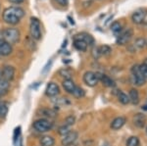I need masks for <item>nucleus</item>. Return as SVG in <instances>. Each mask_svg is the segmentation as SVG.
I'll return each instance as SVG.
<instances>
[{
    "instance_id": "f257e3e1",
    "label": "nucleus",
    "mask_w": 147,
    "mask_h": 146,
    "mask_svg": "<svg viewBox=\"0 0 147 146\" xmlns=\"http://www.w3.org/2000/svg\"><path fill=\"white\" fill-rule=\"evenodd\" d=\"M25 10L23 8H21V7L11 6L6 8L3 11L2 17H3L4 22L6 24L15 26L20 23L22 18H24V16H25Z\"/></svg>"
},
{
    "instance_id": "f03ea898",
    "label": "nucleus",
    "mask_w": 147,
    "mask_h": 146,
    "mask_svg": "<svg viewBox=\"0 0 147 146\" xmlns=\"http://www.w3.org/2000/svg\"><path fill=\"white\" fill-rule=\"evenodd\" d=\"M2 39H4L11 45L14 43H17L20 40V32L15 28H8L2 30Z\"/></svg>"
},
{
    "instance_id": "7ed1b4c3",
    "label": "nucleus",
    "mask_w": 147,
    "mask_h": 146,
    "mask_svg": "<svg viewBox=\"0 0 147 146\" xmlns=\"http://www.w3.org/2000/svg\"><path fill=\"white\" fill-rule=\"evenodd\" d=\"M30 34L34 40H39L41 38V26L37 18L32 17L30 24Z\"/></svg>"
},
{
    "instance_id": "20e7f679",
    "label": "nucleus",
    "mask_w": 147,
    "mask_h": 146,
    "mask_svg": "<svg viewBox=\"0 0 147 146\" xmlns=\"http://www.w3.org/2000/svg\"><path fill=\"white\" fill-rule=\"evenodd\" d=\"M52 126H53V124L47 119H39L36 120L34 123V129L37 133H44L49 131L52 129Z\"/></svg>"
},
{
    "instance_id": "39448f33",
    "label": "nucleus",
    "mask_w": 147,
    "mask_h": 146,
    "mask_svg": "<svg viewBox=\"0 0 147 146\" xmlns=\"http://www.w3.org/2000/svg\"><path fill=\"white\" fill-rule=\"evenodd\" d=\"M132 35H134V32H132L131 29H127L124 30V32H121V34H118L117 43L119 45H125L131 39Z\"/></svg>"
},
{
    "instance_id": "423d86ee",
    "label": "nucleus",
    "mask_w": 147,
    "mask_h": 146,
    "mask_svg": "<svg viewBox=\"0 0 147 146\" xmlns=\"http://www.w3.org/2000/svg\"><path fill=\"white\" fill-rule=\"evenodd\" d=\"M84 83L86 84V85H88V86H95L97 83H98V81H99V79H98V77H97L96 76V74L95 73H93V72H86L84 74Z\"/></svg>"
},
{
    "instance_id": "0eeeda50",
    "label": "nucleus",
    "mask_w": 147,
    "mask_h": 146,
    "mask_svg": "<svg viewBox=\"0 0 147 146\" xmlns=\"http://www.w3.org/2000/svg\"><path fill=\"white\" fill-rule=\"evenodd\" d=\"M15 77V68L12 66H5L1 71V79L11 81Z\"/></svg>"
},
{
    "instance_id": "6e6552de",
    "label": "nucleus",
    "mask_w": 147,
    "mask_h": 146,
    "mask_svg": "<svg viewBox=\"0 0 147 146\" xmlns=\"http://www.w3.org/2000/svg\"><path fill=\"white\" fill-rule=\"evenodd\" d=\"M146 19H147V14L142 10H137L131 15L132 22L134 24H136V25L143 24L146 21Z\"/></svg>"
},
{
    "instance_id": "1a4fd4ad",
    "label": "nucleus",
    "mask_w": 147,
    "mask_h": 146,
    "mask_svg": "<svg viewBox=\"0 0 147 146\" xmlns=\"http://www.w3.org/2000/svg\"><path fill=\"white\" fill-rule=\"evenodd\" d=\"M60 93V88H59L58 84L55 83V82H49L46 86L45 89V94L48 97H54V96H57Z\"/></svg>"
},
{
    "instance_id": "9d476101",
    "label": "nucleus",
    "mask_w": 147,
    "mask_h": 146,
    "mask_svg": "<svg viewBox=\"0 0 147 146\" xmlns=\"http://www.w3.org/2000/svg\"><path fill=\"white\" fill-rule=\"evenodd\" d=\"M13 52V47L4 39H0V56H8Z\"/></svg>"
},
{
    "instance_id": "9b49d317",
    "label": "nucleus",
    "mask_w": 147,
    "mask_h": 146,
    "mask_svg": "<svg viewBox=\"0 0 147 146\" xmlns=\"http://www.w3.org/2000/svg\"><path fill=\"white\" fill-rule=\"evenodd\" d=\"M78 138V133L77 131H71L68 135L63 136L62 139V145L63 146H70L72 145Z\"/></svg>"
},
{
    "instance_id": "f8f14e48",
    "label": "nucleus",
    "mask_w": 147,
    "mask_h": 146,
    "mask_svg": "<svg viewBox=\"0 0 147 146\" xmlns=\"http://www.w3.org/2000/svg\"><path fill=\"white\" fill-rule=\"evenodd\" d=\"M95 74L99 81H101L102 83L105 86H107V87H113V86H115V81H114L111 77H109L108 76H106V75L101 74V73H95Z\"/></svg>"
},
{
    "instance_id": "ddd939ff",
    "label": "nucleus",
    "mask_w": 147,
    "mask_h": 146,
    "mask_svg": "<svg viewBox=\"0 0 147 146\" xmlns=\"http://www.w3.org/2000/svg\"><path fill=\"white\" fill-rule=\"evenodd\" d=\"M125 124V118L118 117L112 121V123H111V129H114V131H117V129H122Z\"/></svg>"
},
{
    "instance_id": "4468645a",
    "label": "nucleus",
    "mask_w": 147,
    "mask_h": 146,
    "mask_svg": "<svg viewBox=\"0 0 147 146\" xmlns=\"http://www.w3.org/2000/svg\"><path fill=\"white\" fill-rule=\"evenodd\" d=\"M75 38L82 39V40H84V42H86L87 45H93V44H94L93 37H92L90 34H86V32H82V34H77V35H76Z\"/></svg>"
},
{
    "instance_id": "2eb2a0df",
    "label": "nucleus",
    "mask_w": 147,
    "mask_h": 146,
    "mask_svg": "<svg viewBox=\"0 0 147 146\" xmlns=\"http://www.w3.org/2000/svg\"><path fill=\"white\" fill-rule=\"evenodd\" d=\"M130 79H131L132 83H134V85H137V86L143 85V84L145 83V81H146V79L143 76H142L141 74L132 75L131 77H130Z\"/></svg>"
},
{
    "instance_id": "dca6fc26",
    "label": "nucleus",
    "mask_w": 147,
    "mask_h": 146,
    "mask_svg": "<svg viewBox=\"0 0 147 146\" xmlns=\"http://www.w3.org/2000/svg\"><path fill=\"white\" fill-rule=\"evenodd\" d=\"M62 85L64 89H65V91H67L68 93H71V94L73 93V91L75 90L76 86H77L72 79H64L62 82Z\"/></svg>"
},
{
    "instance_id": "f3484780",
    "label": "nucleus",
    "mask_w": 147,
    "mask_h": 146,
    "mask_svg": "<svg viewBox=\"0 0 147 146\" xmlns=\"http://www.w3.org/2000/svg\"><path fill=\"white\" fill-rule=\"evenodd\" d=\"M9 87H10V83L9 81H5V79H1L0 77V97L1 96H4L8 93Z\"/></svg>"
},
{
    "instance_id": "a211bd4d",
    "label": "nucleus",
    "mask_w": 147,
    "mask_h": 146,
    "mask_svg": "<svg viewBox=\"0 0 147 146\" xmlns=\"http://www.w3.org/2000/svg\"><path fill=\"white\" fill-rule=\"evenodd\" d=\"M39 112L42 114V116L47 118H55L57 116V112L55 109H51V108H42L39 110Z\"/></svg>"
},
{
    "instance_id": "6ab92c4d",
    "label": "nucleus",
    "mask_w": 147,
    "mask_h": 146,
    "mask_svg": "<svg viewBox=\"0 0 147 146\" xmlns=\"http://www.w3.org/2000/svg\"><path fill=\"white\" fill-rule=\"evenodd\" d=\"M74 46L77 50L79 51H86L87 49V44L86 42H84V40L82 39H78V38H75V41H74Z\"/></svg>"
},
{
    "instance_id": "aec40b11",
    "label": "nucleus",
    "mask_w": 147,
    "mask_h": 146,
    "mask_svg": "<svg viewBox=\"0 0 147 146\" xmlns=\"http://www.w3.org/2000/svg\"><path fill=\"white\" fill-rule=\"evenodd\" d=\"M40 144H41V146H54L55 140L52 136L44 135L40 138Z\"/></svg>"
},
{
    "instance_id": "412c9836",
    "label": "nucleus",
    "mask_w": 147,
    "mask_h": 146,
    "mask_svg": "<svg viewBox=\"0 0 147 146\" xmlns=\"http://www.w3.org/2000/svg\"><path fill=\"white\" fill-rule=\"evenodd\" d=\"M129 102H131L132 104L136 105L138 104L139 102V94L138 92H137V90H136V89H131V90L129 91Z\"/></svg>"
},
{
    "instance_id": "4be33fe9",
    "label": "nucleus",
    "mask_w": 147,
    "mask_h": 146,
    "mask_svg": "<svg viewBox=\"0 0 147 146\" xmlns=\"http://www.w3.org/2000/svg\"><path fill=\"white\" fill-rule=\"evenodd\" d=\"M122 30H123V25L120 22H114L112 25H111V30H112L113 34H121Z\"/></svg>"
},
{
    "instance_id": "5701e85b",
    "label": "nucleus",
    "mask_w": 147,
    "mask_h": 146,
    "mask_svg": "<svg viewBox=\"0 0 147 146\" xmlns=\"http://www.w3.org/2000/svg\"><path fill=\"white\" fill-rule=\"evenodd\" d=\"M7 114H8V106L5 102L0 101V118L3 119L7 116Z\"/></svg>"
},
{
    "instance_id": "b1692460",
    "label": "nucleus",
    "mask_w": 147,
    "mask_h": 146,
    "mask_svg": "<svg viewBox=\"0 0 147 146\" xmlns=\"http://www.w3.org/2000/svg\"><path fill=\"white\" fill-rule=\"evenodd\" d=\"M118 99H119V101L122 104H129V96L127 95L125 93H124L123 91H120L119 93H118Z\"/></svg>"
},
{
    "instance_id": "393cba45",
    "label": "nucleus",
    "mask_w": 147,
    "mask_h": 146,
    "mask_svg": "<svg viewBox=\"0 0 147 146\" xmlns=\"http://www.w3.org/2000/svg\"><path fill=\"white\" fill-rule=\"evenodd\" d=\"M134 46L136 47L137 49H142L146 46V39L143 38V37H139L137 38L136 41H134Z\"/></svg>"
},
{
    "instance_id": "a878e982",
    "label": "nucleus",
    "mask_w": 147,
    "mask_h": 146,
    "mask_svg": "<svg viewBox=\"0 0 147 146\" xmlns=\"http://www.w3.org/2000/svg\"><path fill=\"white\" fill-rule=\"evenodd\" d=\"M72 94L77 98H82V97H84V96L85 95V92H84V90L82 87H80V86H76L75 90L73 91Z\"/></svg>"
},
{
    "instance_id": "bb28decb",
    "label": "nucleus",
    "mask_w": 147,
    "mask_h": 146,
    "mask_svg": "<svg viewBox=\"0 0 147 146\" xmlns=\"http://www.w3.org/2000/svg\"><path fill=\"white\" fill-rule=\"evenodd\" d=\"M134 124H136L137 126H139V128H141V126H143L144 124V116L141 114H137L136 117H134Z\"/></svg>"
},
{
    "instance_id": "cd10ccee",
    "label": "nucleus",
    "mask_w": 147,
    "mask_h": 146,
    "mask_svg": "<svg viewBox=\"0 0 147 146\" xmlns=\"http://www.w3.org/2000/svg\"><path fill=\"white\" fill-rule=\"evenodd\" d=\"M59 75L64 77V79H71L72 77V72L68 69H62L59 71Z\"/></svg>"
},
{
    "instance_id": "c85d7f7f",
    "label": "nucleus",
    "mask_w": 147,
    "mask_h": 146,
    "mask_svg": "<svg viewBox=\"0 0 147 146\" xmlns=\"http://www.w3.org/2000/svg\"><path fill=\"white\" fill-rule=\"evenodd\" d=\"M99 52H100L101 55H109V54L112 52V49L108 45H102L99 47Z\"/></svg>"
},
{
    "instance_id": "c756f323",
    "label": "nucleus",
    "mask_w": 147,
    "mask_h": 146,
    "mask_svg": "<svg viewBox=\"0 0 147 146\" xmlns=\"http://www.w3.org/2000/svg\"><path fill=\"white\" fill-rule=\"evenodd\" d=\"M127 146H139V139L136 136H131L127 141Z\"/></svg>"
},
{
    "instance_id": "7c9ffc66",
    "label": "nucleus",
    "mask_w": 147,
    "mask_h": 146,
    "mask_svg": "<svg viewBox=\"0 0 147 146\" xmlns=\"http://www.w3.org/2000/svg\"><path fill=\"white\" fill-rule=\"evenodd\" d=\"M75 122H76V117L71 115V116H68L65 119V121H64V126H67L70 128L71 126H73V124H75Z\"/></svg>"
},
{
    "instance_id": "2f4dec72",
    "label": "nucleus",
    "mask_w": 147,
    "mask_h": 146,
    "mask_svg": "<svg viewBox=\"0 0 147 146\" xmlns=\"http://www.w3.org/2000/svg\"><path fill=\"white\" fill-rule=\"evenodd\" d=\"M71 131V129H70V128L69 126H60L59 128V129H58V133L60 135H62V136H65L66 135H68L69 133Z\"/></svg>"
},
{
    "instance_id": "473e14b6",
    "label": "nucleus",
    "mask_w": 147,
    "mask_h": 146,
    "mask_svg": "<svg viewBox=\"0 0 147 146\" xmlns=\"http://www.w3.org/2000/svg\"><path fill=\"white\" fill-rule=\"evenodd\" d=\"M139 72H140V74L143 76L145 79H147V66L142 64L139 66Z\"/></svg>"
},
{
    "instance_id": "72a5a7b5",
    "label": "nucleus",
    "mask_w": 147,
    "mask_h": 146,
    "mask_svg": "<svg viewBox=\"0 0 147 146\" xmlns=\"http://www.w3.org/2000/svg\"><path fill=\"white\" fill-rule=\"evenodd\" d=\"M20 133H21V128L18 126V128L15 129V133H14V142L17 141V138H20Z\"/></svg>"
},
{
    "instance_id": "f704fd0d",
    "label": "nucleus",
    "mask_w": 147,
    "mask_h": 146,
    "mask_svg": "<svg viewBox=\"0 0 147 146\" xmlns=\"http://www.w3.org/2000/svg\"><path fill=\"white\" fill-rule=\"evenodd\" d=\"M92 55L94 58H99L101 56L100 52H99V47H95V48L92 50Z\"/></svg>"
},
{
    "instance_id": "c9c22d12",
    "label": "nucleus",
    "mask_w": 147,
    "mask_h": 146,
    "mask_svg": "<svg viewBox=\"0 0 147 146\" xmlns=\"http://www.w3.org/2000/svg\"><path fill=\"white\" fill-rule=\"evenodd\" d=\"M55 1L61 6H67L68 5V0H55Z\"/></svg>"
},
{
    "instance_id": "e433bc0d",
    "label": "nucleus",
    "mask_w": 147,
    "mask_h": 146,
    "mask_svg": "<svg viewBox=\"0 0 147 146\" xmlns=\"http://www.w3.org/2000/svg\"><path fill=\"white\" fill-rule=\"evenodd\" d=\"M24 1H25V0H9V2L14 3V4H21V3H23Z\"/></svg>"
},
{
    "instance_id": "4c0bfd02",
    "label": "nucleus",
    "mask_w": 147,
    "mask_h": 146,
    "mask_svg": "<svg viewBox=\"0 0 147 146\" xmlns=\"http://www.w3.org/2000/svg\"><path fill=\"white\" fill-rule=\"evenodd\" d=\"M100 146H111V144H110L109 142H104L103 144L100 145Z\"/></svg>"
},
{
    "instance_id": "58836bf2",
    "label": "nucleus",
    "mask_w": 147,
    "mask_h": 146,
    "mask_svg": "<svg viewBox=\"0 0 147 146\" xmlns=\"http://www.w3.org/2000/svg\"><path fill=\"white\" fill-rule=\"evenodd\" d=\"M68 19H69V20H70V23H71V24H73V25H75V22H74V20H73L72 18H71V17H68Z\"/></svg>"
},
{
    "instance_id": "ea45409f",
    "label": "nucleus",
    "mask_w": 147,
    "mask_h": 146,
    "mask_svg": "<svg viewBox=\"0 0 147 146\" xmlns=\"http://www.w3.org/2000/svg\"><path fill=\"white\" fill-rule=\"evenodd\" d=\"M142 109H143V110H146V111H147V104L144 105L143 107H142Z\"/></svg>"
},
{
    "instance_id": "a19ab883",
    "label": "nucleus",
    "mask_w": 147,
    "mask_h": 146,
    "mask_svg": "<svg viewBox=\"0 0 147 146\" xmlns=\"http://www.w3.org/2000/svg\"><path fill=\"white\" fill-rule=\"evenodd\" d=\"M0 39H2V30H0Z\"/></svg>"
},
{
    "instance_id": "79ce46f5",
    "label": "nucleus",
    "mask_w": 147,
    "mask_h": 146,
    "mask_svg": "<svg viewBox=\"0 0 147 146\" xmlns=\"http://www.w3.org/2000/svg\"><path fill=\"white\" fill-rule=\"evenodd\" d=\"M143 64H144V65H146V66H147V58L145 59V61H144V63H143Z\"/></svg>"
},
{
    "instance_id": "37998d69",
    "label": "nucleus",
    "mask_w": 147,
    "mask_h": 146,
    "mask_svg": "<svg viewBox=\"0 0 147 146\" xmlns=\"http://www.w3.org/2000/svg\"><path fill=\"white\" fill-rule=\"evenodd\" d=\"M0 77H1V71H0Z\"/></svg>"
},
{
    "instance_id": "c03bdc74",
    "label": "nucleus",
    "mask_w": 147,
    "mask_h": 146,
    "mask_svg": "<svg viewBox=\"0 0 147 146\" xmlns=\"http://www.w3.org/2000/svg\"><path fill=\"white\" fill-rule=\"evenodd\" d=\"M146 133H147V128H146Z\"/></svg>"
},
{
    "instance_id": "a18cd8bd",
    "label": "nucleus",
    "mask_w": 147,
    "mask_h": 146,
    "mask_svg": "<svg viewBox=\"0 0 147 146\" xmlns=\"http://www.w3.org/2000/svg\"><path fill=\"white\" fill-rule=\"evenodd\" d=\"M146 45H147V40H146Z\"/></svg>"
}]
</instances>
